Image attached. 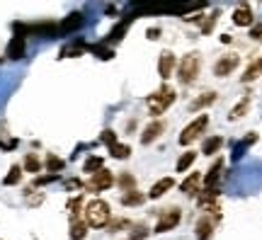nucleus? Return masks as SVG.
Here are the masks:
<instances>
[{
    "label": "nucleus",
    "mask_w": 262,
    "mask_h": 240,
    "mask_svg": "<svg viewBox=\"0 0 262 240\" xmlns=\"http://www.w3.org/2000/svg\"><path fill=\"white\" fill-rule=\"evenodd\" d=\"M112 221V209L107 201L102 199H92L90 204H85V223L87 228H105Z\"/></svg>",
    "instance_id": "1"
},
{
    "label": "nucleus",
    "mask_w": 262,
    "mask_h": 240,
    "mask_svg": "<svg viewBox=\"0 0 262 240\" xmlns=\"http://www.w3.org/2000/svg\"><path fill=\"white\" fill-rule=\"evenodd\" d=\"M177 100V92L170 87V85H163L158 87L153 95H148V112L153 117H160L168 112V107H173V102Z\"/></svg>",
    "instance_id": "2"
},
{
    "label": "nucleus",
    "mask_w": 262,
    "mask_h": 240,
    "mask_svg": "<svg viewBox=\"0 0 262 240\" xmlns=\"http://www.w3.org/2000/svg\"><path fill=\"white\" fill-rule=\"evenodd\" d=\"M199 68H201V56H199L196 51L182 56V59L177 61V68H175L177 80H180L182 85H192L196 80V75H199Z\"/></svg>",
    "instance_id": "3"
},
{
    "label": "nucleus",
    "mask_w": 262,
    "mask_h": 240,
    "mask_svg": "<svg viewBox=\"0 0 262 240\" xmlns=\"http://www.w3.org/2000/svg\"><path fill=\"white\" fill-rule=\"evenodd\" d=\"M206 126H209V114H199L196 119H192L185 129H182V133H180V146H190V143H195L196 138L206 131Z\"/></svg>",
    "instance_id": "4"
},
{
    "label": "nucleus",
    "mask_w": 262,
    "mask_h": 240,
    "mask_svg": "<svg viewBox=\"0 0 262 240\" xmlns=\"http://www.w3.org/2000/svg\"><path fill=\"white\" fill-rule=\"evenodd\" d=\"M114 184V175L107 170V168H102V170H97L90 180L85 182V189L87 192H105V189H109Z\"/></svg>",
    "instance_id": "5"
},
{
    "label": "nucleus",
    "mask_w": 262,
    "mask_h": 240,
    "mask_svg": "<svg viewBox=\"0 0 262 240\" xmlns=\"http://www.w3.org/2000/svg\"><path fill=\"white\" fill-rule=\"evenodd\" d=\"M180 218H182V211H180V209L163 211L160 218H158V223H155V233H168V231H173V228L180 223Z\"/></svg>",
    "instance_id": "6"
},
{
    "label": "nucleus",
    "mask_w": 262,
    "mask_h": 240,
    "mask_svg": "<svg viewBox=\"0 0 262 240\" xmlns=\"http://www.w3.org/2000/svg\"><path fill=\"white\" fill-rule=\"evenodd\" d=\"M238 63H240V59L236 54H226V56H221L214 63V75L216 78H226V75H231L238 68Z\"/></svg>",
    "instance_id": "7"
},
{
    "label": "nucleus",
    "mask_w": 262,
    "mask_h": 240,
    "mask_svg": "<svg viewBox=\"0 0 262 240\" xmlns=\"http://www.w3.org/2000/svg\"><path fill=\"white\" fill-rule=\"evenodd\" d=\"M5 56L10 61H20L27 56V39L24 37H20V34H15L12 39H10V44H7V49H5Z\"/></svg>",
    "instance_id": "8"
},
{
    "label": "nucleus",
    "mask_w": 262,
    "mask_h": 240,
    "mask_svg": "<svg viewBox=\"0 0 262 240\" xmlns=\"http://www.w3.org/2000/svg\"><path fill=\"white\" fill-rule=\"evenodd\" d=\"M175 68H177L175 54H173V51H163L160 59H158V75H160L163 80H168V78L175 73Z\"/></svg>",
    "instance_id": "9"
},
{
    "label": "nucleus",
    "mask_w": 262,
    "mask_h": 240,
    "mask_svg": "<svg viewBox=\"0 0 262 240\" xmlns=\"http://www.w3.org/2000/svg\"><path fill=\"white\" fill-rule=\"evenodd\" d=\"M221 173H223V160H214V165L209 168V173L201 177L204 189H218V180H221Z\"/></svg>",
    "instance_id": "10"
},
{
    "label": "nucleus",
    "mask_w": 262,
    "mask_h": 240,
    "mask_svg": "<svg viewBox=\"0 0 262 240\" xmlns=\"http://www.w3.org/2000/svg\"><path fill=\"white\" fill-rule=\"evenodd\" d=\"M163 131H165V121H160V119L151 121V124L143 129V133H141V143H143V146H148V143L158 141Z\"/></svg>",
    "instance_id": "11"
},
{
    "label": "nucleus",
    "mask_w": 262,
    "mask_h": 240,
    "mask_svg": "<svg viewBox=\"0 0 262 240\" xmlns=\"http://www.w3.org/2000/svg\"><path fill=\"white\" fill-rule=\"evenodd\" d=\"M83 22H85L83 12H70L64 22L59 24V34H73V32H78L83 27Z\"/></svg>",
    "instance_id": "12"
},
{
    "label": "nucleus",
    "mask_w": 262,
    "mask_h": 240,
    "mask_svg": "<svg viewBox=\"0 0 262 240\" xmlns=\"http://www.w3.org/2000/svg\"><path fill=\"white\" fill-rule=\"evenodd\" d=\"M253 22H255V17H253L250 5H240L233 10V24L236 27H253Z\"/></svg>",
    "instance_id": "13"
},
{
    "label": "nucleus",
    "mask_w": 262,
    "mask_h": 240,
    "mask_svg": "<svg viewBox=\"0 0 262 240\" xmlns=\"http://www.w3.org/2000/svg\"><path fill=\"white\" fill-rule=\"evenodd\" d=\"M199 187H201V173H190L187 180L180 184V192L187 194V196H196V194L201 192Z\"/></svg>",
    "instance_id": "14"
},
{
    "label": "nucleus",
    "mask_w": 262,
    "mask_h": 240,
    "mask_svg": "<svg viewBox=\"0 0 262 240\" xmlns=\"http://www.w3.org/2000/svg\"><path fill=\"white\" fill-rule=\"evenodd\" d=\"M195 236H196V240H211V236H214V218L201 216V218L196 221Z\"/></svg>",
    "instance_id": "15"
},
{
    "label": "nucleus",
    "mask_w": 262,
    "mask_h": 240,
    "mask_svg": "<svg viewBox=\"0 0 262 240\" xmlns=\"http://www.w3.org/2000/svg\"><path fill=\"white\" fill-rule=\"evenodd\" d=\"M173 187H175V180H173V177H160V180L151 187V192H148V199H160V196H163L165 192H170Z\"/></svg>",
    "instance_id": "16"
},
{
    "label": "nucleus",
    "mask_w": 262,
    "mask_h": 240,
    "mask_svg": "<svg viewBox=\"0 0 262 240\" xmlns=\"http://www.w3.org/2000/svg\"><path fill=\"white\" fill-rule=\"evenodd\" d=\"M255 141H258V133H255V131H253V133H248V136H245L240 143H236V148H233L231 158H233V160H240V158H243V153H245V151H248V148L255 143Z\"/></svg>",
    "instance_id": "17"
},
{
    "label": "nucleus",
    "mask_w": 262,
    "mask_h": 240,
    "mask_svg": "<svg viewBox=\"0 0 262 240\" xmlns=\"http://www.w3.org/2000/svg\"><path fill=\"white\" fill-rule=\"evenodd\" d=\"M216 102V92H204V95H199L195 102L190 105V112H199V109H206V107H211Z\"/></svg>",
    "instance_id": "18"
},
{
    "label": "nucleus",
    "mask_w": 262,
    "mask_h": 240,
    "mask_svg": "<svg viewBox=\"0 0 262 240\" xmlns=\"http://www.w3.org/2000/svg\"><path fill=\"white\" fill-rule=\"evenodd\" d=\"M260 75H262V59H255L245 68V73H243L240 80H243V83H253V80H258Z\"/></svg>",
    "instance_id": "19"
},
{
    "label": "nucleus",
    "mask_w": 262,
    "mask_h": 240,
    "mask_svg": "<svg viewBox=\"0 0 262 240\" xmlns=\"http://www.w3.org/2000/svg\"><path fill=\"white\" fill-rule=\"evenodd\" d=\"M146 201V194L138 192V189H131V192H124L122 194V204L124 206H141Z\"/></svg>",
    "instance_id": "20"
},
{
    "label": "nucleus",
    "mask_w": 262,
    "mask_h": 240,
    "mask_svg": "<svg viewBox=\"0 0 262 240\" xmlns=\"http://www.w3.org/2000/svg\"><path fill=\"white\" fill-rule=\"evenodd\" d=\"M44 165H46V170H49L51 175H59V173L66 168V160L64 158H59V155H54V153H49L46 160H44Z\"/></svg>",
    "instance_id": "21"
},
{
    "label": "nucleus",
    "mask_w": 262,
    "mask_h": 240,
    "mask_svg": "<svg viewBox=\"0 0 262 240\" xmlns=\"http://www.w3.org/2000/svg\"><path fill=\"white\" fill-rule=\"evenodd\" d=\"M133 20V17H127V20H122L109 34H107V39H105V44H109V42H119L122 37H124V32H127V27H129V22Z\"/></svg>",
    "instance_id": "22"
},
{
    "label": "nucleus",
    "mask_w": 262,
    "mask_h": 240,
    "mask_svg": "<svg viewBox=\"0 0 262 240\" xmlns=\"http://www.w3.org/2000/svg\"><path fill=\"white\" fill-rule=\"evenodd\" d=\"M248 109H250V97H243V100H240V102H238V105L231 109L228 119H231V121H238L240 117H245V114H248Z\"/></svg>",
    "instance_id": "23"
},
{
    "label": "nucleus",
    "mask_w": 262,
    "mask_h": 240,
    "mask_svg": "<svg viewBox=\"0 0 262 240\" xmlns=\"http://www.w3.org/2000/svg\"><path fill=\"white\" fill-rule=\"evenodd\" d=\"M195 160H196V153L195 151H187V153H182V155H180V160H177L175 170H177V173H187V170L195 165Z\"/></svg>",
    "instance_id": "24"
},
{
    "label": "nucleus",
    "mask_w": 262,
    "mask_h": 240,
    "mask_svg": "<svg viewBox=\"0 0 262 240\" xmlns=\"http://www.w3.org/2000/svg\"><path fill=\"white\" fill-rule=\"evenodd\" d=\"M85 236H87V223L80 218L70 221V240H83Z\"/></svg>",
    "instance_id": "25"
},
{
    "label": "nucleus",
    "mask_w": 262,
    "mask_h": 240,
    "mask_svg": "<svg viewBox=\"0 0 262 240\" xmlns=\"http://www.w3.org/2000/svg\"><path fill=\"white\" fill-rule=\"evenodd\" d=\"M223 146V138L221 136H211V138H206L204 141V148H201V153L204 155H214V153H218V148Z\"/></svg>",
    "instance_id": "26"
},
{
    "label": "nucleus",
    "mask_w": 262,
    "mask_h": 240,
    "mask_svg": "<svg viewBox=\"0 0 262 240\" xmlns=\"http://www.w3.org/2000/svg\"><path fill=\"white\" fill-rule=\"evenodd\" d=\"M39 170H42V160H39V155H37V153H27V155H24V173L37 175Z\"/></svg>",
    "instance_id": "27"
},
{
    "label": "nucleus",
    "mask_w": 262,
    "mask_h": 240,
    "mask_svg": "<svg viewBox=\"0 0 262 240\" xmlns=\"http://www.w3.org/2000/svg\"><path fill=\"white\" fill-rule=\"evenodd\" d=\"M85 49H87V44H83V42H75L73 46H66V49H61V59H75V56H80Z\"/></svg>",
    "instance_id": "28"
},
{
    "label": "nucleus",
    "mask_w": 262,
    "mask_h": 240,
    "mask_svg": "<svg viewBox=\"0 0 262 240\" xmlns=\"http://www.w3.org/2000/svg\"><path fill=\"white\" fill-rule=\"evenodd\" d=\"M109 155L117 158V160H127V158L131 155V148L127 146V143H114V146L109 148Z\"/></svg>",
    "instance_id": "29"
},
{
    "label": "nucleus",
    "mask_w": 262,
    "mask_h": 240,
    "mask_svg": "<svg viewBox=\"0 0 262 240\" xmlns=\"http://www.w3.org/2000/svg\"><path fill=\"white\" fill-rule=\"evenodd\" d=\"M20 180H22V168H20V165H12L10 173L2 177V184H5V187H12V184H17Z\"/></svg>",
    "instance_id": "30"
},
{
    "label": "nucleus",
    "mask_w": 262,
    "mask_h": 240,
    "mask_svg": "<svg viewBox=\"0 0 262 240\" xmlns=\"http://www.w3.org/2000/svg\"><path fill=\"white\" fill-rule=\"evenodd\" d=\"M92 54H97V59L102 61H109L112 56H114V51L112 49H107V44H92V46H87Z\"/></svg>",
    "instance_id": "31"
},
{
    "label": "nucleus",
    "mask_w": 262,
    "mask_h": 240,
    "mask_svg": "<svg viewBox=\"0 0 262 240\" xmlns=\"http://www.w3.org/2000/svg\"><path fill=\"white\" fill-rule=\"evenodd\" d=\"M97 170H102V158L100 155H90L87 160H85V165H83V173H97Z\"/></svg>",
    "instance_id": "32"
},
{
    "label": "nucleus",
    "mask_w": 262,
    "mask_h": 240,
    "mask_svg": "<svg viewBox=\"0 0 262 240\" xmlns=\"http://www.w3.org/2000/svg\"><path fill=\"white\" fill-rule=\"evenodd\" d=\"M119 187H122L124 192L136 189V177H133L131 173H122V175H119Z\"/></svg>",
    "instance_id": "33"
},
{
    "label": "nucleus",
    "mask_w": 262,
    "mask_h": 240,
    "mask_svg": "<svg viewBox=\"0 0 262 240\" xmlns=\"http://www.w3.org/2000/svg\"><path fill=\"white\" fill-rule=\"evenodd\" d=\"M68 211H70V216H73V221L80 216V211H83V196H73L70 201H68Z\"/></svg>",
    "instance_id": "34"
},
{
    "label": "nucleus",
    "mask_w": 262,
    "mask_h": 240,
    "mask_svg": "<svg viewBox=\"0 0 262 240\" xmlns=\"http://www.w3.org/2000/svg\"><path fill=\"white\" fill-rule=\"evenodd\" d=\"M100 141H102L105 146H109V148H112V146L117 143V133H114L112 129H107V131H102V136H100Z\"/></svg>",
    "instance_id": "35"
},
{
    "label": "nucleus",
    "mask_w": 262,
    "mask_h": 240,
    "mask_svg": "<svg viewBox=\"0 0 262 240\" xmlns=\"http://www.w3.org/2000/svg\"><path fill=\"white\" fill-rule=\"evenodd\" d=\"M216 20H218V12H214V15H211L209 20H204V22H201V32H204V34H209V32L214 29V24H216Z\"/></svg>",
    "instance_id": "36"
},
{
    "label": "nucleus",
    "mask_w": 262,
    "mask_h": 240,
    "mask_svg": "<svg viewBox=\"0 0 262 240\" xmlns=\"http://www.w3.org/2000/svg\"><path fill=\"white\" fill-rule=\"evenodd\" d=\"M56 180H59V175H51V173H49V175L37 177V180H34V187H44V184H51V182H56Z\"/></svg>",
    "instance_id": "37"
},
{
    "label": "nucleus",
    "mask_w": 262,
    "mask_h": 240,
    "mask_svg": "<svg viewBox=\"0 0 262 240\" xmlns=\"http://www.w3.org/2000/svg\"><path fill=\"white\" fill-rule=\"evenodd\" d=\"M129 221L127 218H117V221H109V231H119V228H127Z\"/></svg>",
    "instance_id": "38"
},
{
    "label": "nucleus",
    "mask_w": 262,
    "mask_h": 240,
    "mask_svg": "<svg viewBox=\"0 0 262 240\" xmlns=\"http://www.w3.org/2000/svg\"><path fill=\"white\" fill-rule=\"evenodd\" d=\"M146 236H148V231H146L143 226H138V228H136V231H133V233L129 236V240H143Z\"/></svg>",
    "instance_id": "39"
},
{
    "label": "nucleus",
    "mask_w": 262,
    "mask_h": 240,
    "mask_svg": "<svg viewBox=\"0 0 262 240\" xmlns=\"http://www.w3.org/2000/svg\"><path fill=\"white\" fill-rule=\"evenodd\" d=\"M80 187H83V182L80 180H68L66 182V189H68V192H70V189H80Z\"/></svg>",
    "instance_id": "40"
},
{
    "label": "nucleus",
    "mask_w": 262,
    "mask_h": 240,
    "mask_svg": "<svg viewBox=\"0 0 262 240\" xmlns=\"http://www.w3.org/2000/svg\"><path fill=\"white\" fill-rule=\"evenodd\" d=\"M250 37H253V39H262V24H258V27L250 29Z\"/></svg>",
    "instance_id": "41"
},
{
    "label": "nucleus",
    "mask_w": 262,
    "mask_h": 240,
    "mask_svg": "<svg viewBox=\"0 0 262 240\" xmlns=\"http://www.w3.org/2000/svg\"><path fill=\"white\" fill-rule=\"evenodd\" d=\"M158 34H160V29H158V27L148 29V39H158Z\"/></svg>",
    "instance_id": "42"
}]
</instances>
